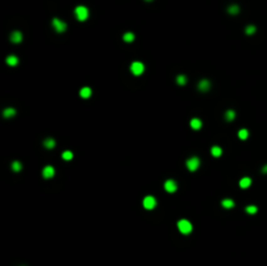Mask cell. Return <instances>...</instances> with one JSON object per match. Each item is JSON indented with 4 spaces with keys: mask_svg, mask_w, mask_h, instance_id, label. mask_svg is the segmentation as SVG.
Returning <instances> with one entry per match:
<instances>
[{
    "mask_svg": "<svg viewBox=\"0 0 267 266\" xmlns=\"http://www.w3.org/2000/svg\"><path fill=\"white\" fill-rule=\"evenodd\" d=\"M177 228H179V231L181 232V234L188 235V234L192 232L193 226H192V223L188 219H181V220L177 222Z\"/></svg>",
    "mask_w": 267,
    "mask_h": 266,
    "instance_id": "6da1fadb",
    "label": "cell"
},
{
    "mask_svg": "<svg viewBox=\"0 0 267 266\" xmlns=\"http://www.w3.org/2000/svg\"><path fill=\"white\" fill-rule=\"evenodd\" d=\"M74 14H76V17H77V20H78V21H86V20H88V17H89V9L86 7H83V5H78V7H76Z\"/></svg>",
    "mask_w": 267,
    "mask_h": 266,
    "instance_id": "7a4b0ae2",
    "label": "cell"
},
{
    "mask_svg": "<svg viewBox=\"0 0 267 266\" xmlns=\"http://www.w3.org/2000/svg\"><path fill=\"white\" fill-rule=\"evenodd\" d=\"M201 164V161H200V158L198 157H192V158H189L188 161H186V167H188V170L189 171H197L198 170V167H200Z\"/></svg>",
    "mask_w": 267,
    "mask_h": 266,
    "instance_id": "3957f363",
    "label": "cell"
},
{
    "mask_svg": "<svg viewBox=\"0 0 267 266\" xmlns=\"http://www.w3.org/2000/svg\"><path fill=\"white\" fill-rule=\"evenodd\" d=\"M145 70V65L141 63V61H133L132 65H131V72L134 75V76H140L143 73Z\"/></svg>",
    "mask_w": 267,
    "mask_h": 266,
    "instance_id": "277c9868",
    "label": "cell"
},
{
    "mask_svg": "<svg viewBox=\"0 0 267 266\" xmlns=\"http://www.w3.org/2000/svg\"><path fill=\"white\" fill-rule=\"evenodd\" d=\"M142 205H143L145 209L152 210L155 206H157V200H155V197H152V196H146L142 201Z\"/></svg>",
    "mask_w": 267,
    "mask_h": 266,
    "instance_id": "5b68a950",
    "label": "cell"
},
{
    "mask_svg": "<svg viewBox=\"0 0 267 266\" xmlns=\"http://www.w3.org/2000/svg\"><path fill=\"white\" fill-rule=\"evenodd\" d=\"M52 26L57 33H63L67 30V24L59 19H52Z\"/></svg>",
    "mask_w": 267,
    "mask_h": 266,
    "instance_id": "8992f818",
    "label": "cell"
},
{
    "mask_svg": "<svg viewBox=\"0 0 267 266\" xmlns=\"http://www.w3.org/2000/svg\"><path fill=\"white\" fill-rule=\"evenodd\" d=\"M164 189L168 192V193H175L177 191V183L172 179H168L166 183H164Z\"/></svg>",
    "mask_w": 267,
    "mask_h": 266,
    "instance_id": "52a82bcc",
    "label": "cell"
},
{
    "mask_svg": "<svg viewBox=\"0 0 267 266\" xmlns=\"http://www.w3.org/2000/svg\"><path fill=\"white\" fill-rule=\"evenodd\" d=\"M42 175H43L45 179H51V177L55 176V168L52 166H46L45 168H43Z\"/></svg>",
    "mask_w": 267,
    "mask_h": 266,
    "instance_id": "ba28073f",
    "label": "cell"
},
{
    "mask_svg": "<svg viewBox=\"0 0 267 266\" xmlns=\"http://www.w3.org/2000/svg\"><path fill=\"white\" fill-rule=\"evenodd\" d=\"M22 33L21 31H19V30H16V31H13L12 34H11V42H13V43H21L22 42Z\"/></svg>",
    "mask_w": 267,
    "mask_h": 266,
    "instance_id": "9c48e42d",
    "label": "cell"
},
{
    "mask_svg": "<svg viewBox=\"0 0 267 266\" xmlns=\"http://www.w3.org/2000/svg\"><path fill=\"white\" fill-rule=\"evenodd\" d=\"M211 84L209 80H202V81H200V84H198V89H200L201 91H209V89H210Z\"/></svg>",
    "mask_w": 267,
    "mask_h": 266,
    "instance_id": "30bf717a",
    "label": "cell"
},
{
    "mask_svg": "<svg viewBox=\"0 0 267 266\" xmlns=\"http://www.w3.org/2000/svg\"><path fill=\"white\" fill-rule=\"evenodd\" d=\"M238 184H240V188L246 189V188H249L252 185V179H250V177H243Z\"/></svg>",
    "mask_w": 267,
    "mask_h": 266,
    "instance_id": "8fae6325",
    "label": "cell"
},
{
    "mask_svg": "<svg viewBox=\"0 0 267 266\" xmlns=\"http://www.w3.org/2000/svg\"><path fill=\"white\" fill-rule=\"evenodd\" d=\"M80 95H81V98H83V99L90 98V95H91V89H90L89 86L82 87L81 90H80Z\"/></svg>",
    "mask_w": 267,
    "mask_h": 266,
    "instance_id": "7c38bea8",
    "label": "cell"
},
{
    "mask_svg": "<svg viewBox=\"0 0 267 266\" xmlns=\"http://www.w3.org/2000/svg\"><path fill=\"white\" fill-rule=\"evenodd\" d=\"M7 64L11 65V67L17 65V64H19V58H17L16 55H9L7 58Z\"/></svg>",
    "mask_w": 267,
    "mask_h": 266,
    "instance_id": "4fadbf2b",
    "label": "cell"
},
{
    "mask_svg": "<svg viewBox=\"0 0 267 266\" xmlns=\"http://www.w3.org/2000/svg\"><path fill=\"white\" fill-rule=\"evenodd\" d=\"M190 127H192L194 130L201 129V127H202V121H201L200 119L194 118V119H192V120H190Z\"/></svg>",
    "mask_w": 267,
    "mask_h": 266,
    "instance_id": "5bb4252c",
    "label": "cell"
},
{
    "mask_svg": "<svg viewBox=\"0 0 267 266\" xmlns=\"http://www.w3.org/2000/svg\"><path fill=\"white\" fill-rule=\"evenodd\" d=\"M222 206L224 208V209H232V208L235 206V201L231 200V198H226V200L222 201Z\"/></svg>",
    "mask_w": 267,
    "mask_h": 266,
    "instance_id": "9a60e30c",
    "label": "cell"
},
{
    "mask_svg": "<svg viewBox=\"0 0 267 266\" xmlns=\"http://www.w3.org/2000/svg\"><path fill=\"white\" fill-rule=\"evenodd\" d=\"M14 115H16V110L12 108V107H8V108H5L3 111V116L4 118H12V116H14Z\"/></svg>",
    "mask_w": 267,
    "mask_h": 266,
    "instance_id": "2e32d148",
    "label": "cell"
},
{
    "mask_svg": "<svg viewBox=\"0 0 267 266\" xmlns=\"http://www.w3.org/2000/svg\"><path fill=\"white\" fill-rule=\"evenodd\" d=\"M222 153H223L222 147H219V146H212V147H211V154H212V157L218 158V157L222 155Z\"/></svg>",
    "mask_w": 267,
    "mask_h": 266,
    "instance_id": "e0dca14e",
    "label": "cell"
},
{
    "mask_svg": "<svg viewBox=\"0 0 267 266\" xmlns=\"http://www.w3.org/2000/svg\"><path fill=\"white\" fill-rule=\"evenodd\" d=\"M11 167H12V170H13L14 172H20V171L22 170V164H21V162H19V161H14V162L11 164Z\"/></svg>",
    "mask_w": 267,
    "mask_h": 266,
    "instance_id": "ac0fdd59",
    "label": "cell"
},
{
    "mask_svg": "<svg viewBox=\"0 0 267 266\" xmlns=\"http://www.w3.org/2000/svg\"><path fill=\"white\" fill-rule=\"evenodd\" d=\"M134 38H136V37H134V34H133V33H131V31H129V33H125V34L123 35V39H124L125 42H128V43L133 42V41H134Z\"/></svg>",
    "mask_w": 267,
    "mask_h": 266,
    "instance_id": "d6986e66",
    "label": "cell"
},
{
    "mask_svg": "<svg viewBox=\"0 0 267 266\" xmlns=\"http://www.w3.org/2000/svg\"><path fill=\"white\" fill-rule=\"evenodd\" d=\"M43 145H45V147H47V149H52L55 146V140L54 138H46Z\"/></svg>",
    "mask_w": 267,
    "mask_h": 266,
    "instance_id": "ffe728a7",
    "label": "cell"
},
{
    "mask_svg": "<svg viewBox=\"0 0 267 266\" xmlns=\"http://www.w3.org/2000/svg\"><path fill=\"white\" fill-rule=\"evenodd\" d=\"M238 12H240V7H238V5L233 4V5L228 7V13H229V14H237Z\"/></svg>",
    "mask_w": 267,
    "mask_h": 266,
    "instance_id": "44dd1931",
    "label": "cell"
},
{
    "mask_svg": "<svg viewBox=\"0 0 267 266\" xmlns=\"http://www.w3.org/2000/svg\"><path fill=\"white\" fill-rule=\"evenodd\" d=\"M235 116H236V114H235L233 110H228V111L226 112V120H227V121H232V120L235 119Z\"/></svg>",
    "mask_w": 267,
    "mask_h": 266,
    "instance_id": "7402d4cb",
    "label": "cell"
},
{
    "mask_svg": "<svg viewBox=\"0 0 267 266\" xmlns=\"http://www.w3.org/2000/svg\"><path fill=\"white\" fill-rule=\"evenodd\" d=\"M186 81H188V78H186V76H184V75H180V76L176 77V82H177L179 85H185Z\"/></svg>",
    "mask_w": 267,
    "mask_h": 266,
    "instance_id": "603a6c76",
    "label": "cell"
},
{
    "mask_svg": "<svg viewBox=\"0 0 267 266\" xmlns=\"http://www.w3.org/2000/svg\"><path fill=\"white\" fill-rule=\"evenodd\" d=\"M248 136H249L248 129H240V130H238V138H240V140H246Z\"/></svg>",
    "mask_w": 267,
    "mask_h": 266,
    "instance_id": "cb8c5ba5",
    "label": "cell"
},
{
    "mask_svg": "<svg viewBox=\"0 0 267 266\" xmlns=\"http://www.w3.org/2000/svg\"><path fill=\"white\" fill-rule=\"evenodd\" d=\"M61 157H63L64 161H71V159H73V153L69 152V150H67V152H64L61 154Z\"/></svg>",
    "mask_w": 267,
    "mask_h": 266,
    "instance_id": "d4e9b609",
    "label": "cell"
},
{
    "mask_svg": "<svg viewBox=\"0 0 267 266\" xmlns=\"http://www.w3.org/2000/svg\"><path fill=\"white\" fill-rule=\"evenodd\" d=\"M246 213L248 214H255V213L258 211V209H257V206H254V205H249V206H246Z\"/></svg>",
    "mask_w": 267,
    "mask_h": 266,
    "instance_id": "484cf974",
    "label": "cell"
},
{
    "mask_svg": "<svg viewBox=\"0 0 267 266\" xmlns=\"http://www.w3.org/2000/svg\"><path fill=\"white\" fill-rule=\"evenodd\" d=\"M255 30H257V29H255L254 25H249V26H246V30H245V31H246L248 35H252V34L255 33Z\"/></svg>",
    "mask_w": 267,
    "mask_h": 266,
    "instance_id": "4316f807",
    "label": "cell"
},
{
    "mask_svg": "<svg viewBox=\"0 0 267 266\" xmlns=\"http://www.w3.org/2000/svg\"><path fill=\"white\" fill-rule=\"evenodd\" d=\"M262 172H263V174H267V164H266V166L262 168Z\"/></svg>",
    "mask_w": 267,
    "mask_h": 266,
    "instance_id": "83f0119b",
    "label": "cell"
},
{
    "mask_svg": "<svg viewBox=\"0 0 267 266\" xmlns=\"http://www.w3.org/2000/svg\"><path fill=\"white\" fill-rule=\"evenodd\" d=\"M146 2H152V0H146Z\"/></svg>",
    "mask_w": 267,
    "mask_h": 266,
    "instance_id": "f1b7e54d",
    "label": "cell"
}]
</instances>
